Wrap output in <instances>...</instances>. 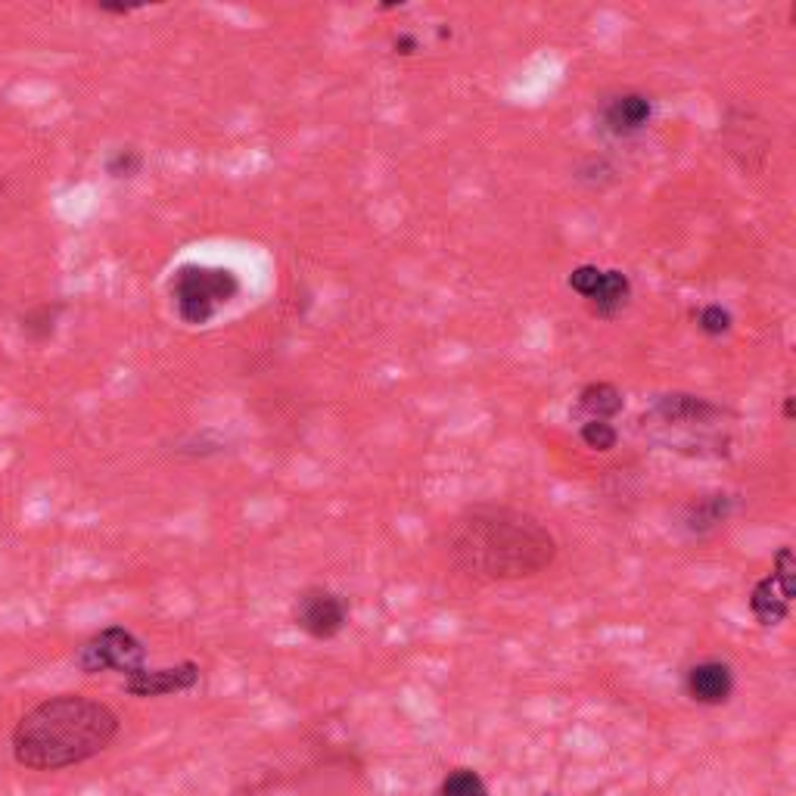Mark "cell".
<instances>
[{"label":"cell","instance_id":"3","mask_svg":"<svg viewBox=\"0 0 796 796\" xmlns=\"http://www.w3.org/2000/svg\"><path fill=\"white\" fill-rule=\"evenodd\" d=\"M240 278L231 268L212 265H181L171 278L175 312L190 327H205L212 317L240 296Z\"/></svg>","mask_w":796,"mask_h":796},{"label":"cell","instance_id":"7","mask_svg":"<svg viewBox=\"0 0 796 796\" xmlns=\"http://www.w3.org/2000/svg\"><path fill=\"white\" fill-rule=\"evenodd\" d=\"M197 685H200V666L193 660L166 669L144 666L125 679V691L131 697H168V694L193 691Z\"/></svg>","mask_w":796,"mask_h":796},{"label":"cell","instance_id":"5","mask_svg":"<svg viewBox=\"0 0 796 796\" xmlns=\"http://www.w3.org/2000/svg\"><path fill=\"white\" fill-rule=\"evenodd\" d=\"M296 626L315 641H330L349 623V604L330 588H309L293 607Z\"/></svg>","mask_w":796,"mask_h":796},{"label":"cell","instance_id":"17","mask_svg":"<svg viewBox=\"0 0 796 796\" xmlns=\"http://www.w3.org/2000/svg\"><path fill=\"white\" fill-rule=\"evenodd\" d=\"M579 439L585 442V448L607 455V451H613L619 445V433H616V426L610 421H585V424L579 426Z\"/></svg>","mask_w":796,"mask_h":796},{"label":"cell","instance_id":"6","mask_svg":"<svg viewBox=\"0 0 796 796\" xmlns=\"http://www.w3.org/2000/svg\"><path fill=\"white\" fill-rule=\"evenodd\" d=\"M650 421L663 429H685V433H697V429H713L722 421V407L706 402L700 395H685V392H669L660 395L657 405L650 407Z\"/></svg>","mask_w":796,"mask_h":796},{"label":"cell","instance_id":"12","mask_svg":"<svg viewBox=\"0 0 796 796\" xmlns=\"http://www.w3.org/2000/svg\"><path fill=\"white\" fill-rule=\"evenodd\" d=\"M728 517H731V498L725 492L700 495V498H694L685 507V526L691 532H697V536L722 526Z\"/></svg>","mask_w":796,"mask_h":796},{"label":"cell","instance_id":"8","mask_svg":"<svg viewBox=\"0 0 796 796\" xmlns=\"http://www.w3.org/2000/svg\"><path fill=\"white\" fill-rule=\"evenodd\" d=\"M653 119V100L641 91H623L610 97L601 110L604 128L616 137H635L648 128Z\"/></svg>","mask_w":796,"mask_h":796},{"label":"cell","instance_id":"11","mask_svg":"<svg viewBox=\"0 0 796 796\" xmlns=\"http://www.w3.org/2000/svg\"><path fill=\"white\" fill-rule=\"evenodd\" d=\"M631 299V280L626 271H619V268H607L604 274H601V283H597V290H594L592 296L585 299L588 302V309H592L594 317H601V321H613V317L619 315L626 305H629Z\"/></svg>","mask_w":796,"mask_h":796},{"label":"cell","instance_id":"10","mask_svg":"<svg viewBox=\"0 0 796 796\" xmlns=\"http://www.w3.org/2000/svg\"><path fill=\"white\" fill-rule=\"evenodd\" d=\"M791 601H794V594L787 592L778 579L769 573L750 592V613L756 616L760 626L772 629V626H781L791 616Z\"/></svg>","mask_w":796,"mask_h":796},{"label":"cell","instance_id":"19","mask_svg":"<svg viewBox=\"0 0 796 796\" xmlns=\"http://www.w3.org/2000/svg\"><path fill=\"white\" fill-rule=\"evenodd\" d=\"M601 274H604V268H597V265H575L573 271H570V278H567V283H570V290L573 293H579L582 299H588L597 290V283H601Z\"/></svg>","mask_w":796,"mask_h":796},{"label":"cell","instance_id":"1","mask_svg":"<svg viewBox=\"0 0 796 796\" xmlns=\"http://www.w3.org/2000/svg\"><path fill=\"white\" fill-rule=\"evenodd\" d=\"M445 554L458 573L477 582H519L554 563L557 538L526 511L477 504L445 526Z\"/></svg>","mask_w":796,"mask_h":796},{"label":"cell","instance_id":"13","mask_svg":"<svg viewBox=\"0 0 796 796\" xmlns=\"http://www.w3.org/2000/svg\"><path fill=\"white\" fill-rule=\"evenodd\" d=\"M626 407V395L613 383H588L579 392V414L585 421H613Z\"/></svg>","mask_w":796,"mask_h":796},{"label":"cell","instance_id":"18","mask_svg":"<svg viewBox=\"0 0 796 796\" xmlns=\"http://www.w3.org/2000/svg\"><path fill=\"white\" fill-rule=\"evenodd\" d=\"M141 168H144V153L137 147H119L106 159V175L112 181H131L141 175Z\"/></svg>","mask_w":796,"mask_h":796},{"label":"cell","instance_id":"21","mask_svg":"<svg viewBox=\"0 0 796 796\" xmlns=\"http://www.w3.org/2000/svg\"><path fill=\"white\" fill-rule=\"evenodd\" d=\"M97 10L100 13H110V16H128L137 7L134 3H97Z\"/></svg>","mask_w":796,"mask_h":796},{"label":"cell","instance_id":"22","mask_svg":"<svg viewBox=\"0 0 796 796\" xmlns=\"http://www.w3.org/2000/svg\"><path fill=\"white\" fill-rule=\"evenodd\" d=\"M794 414H796L794 395H791V392H787V395H784V421H794Z\"/></svg>","mask_w":796,"mask_h":796},{"label":"cell","instance_id":"2","mask_svg":"<svg viewBox=\"0 0 796 796\" xmlns=\"http://www.w3.org/2000/svg\"><path fill=\"white\" fill-rule=\"evenodd\" d=\"M115 709L85 694H56L13 728V760L32 772H59L100 756L119 738Z\"/></svg>","mask_w":796,"mask_h":796},{"label":"cell","instance_id":"20","mask_svg":"<svg viewBox=\"0 0 796 796\" xmlns=\"http://www.w3.org/2000/svg\"><path fill=\"white\" fill-rule=\"evenodd\" d=\"M392 47H395V54L399 56H414L417 51H421V41H417L414 35H399Z\"/></svg>","mask_w":796,"mask_h":796},{"label":"cell","instance_id":"9","mask_svg":"<svg viewBox=\"0 0 796 796\" xmlns=\"http://www.w3.org/2000/svg\"><path fill=\"white\" fill-rule=\"evenodd\" d=\"M685 691L694 704L722 706L735 694V672L722 660H704L694 663L685 675Z\"/></svg>","mask_w":796,"mask_h":796},{"label":"cell","instance_id":"14","mask_svg":"<svg viewBox=\"0 0 796 796\" xmlns=\"http://www.w3.org/2000/svg\"><path fill=\"white\" fill-rule=\"evenodd\" d=\"M63 312V305H51V302H44V305H35L32 312H25V315L19 317L22 321V334L29 336V339H35V343H44V339H51L56 330V317Z\"/></svg>","mask_w":796,"mask_h":796},{"label":"cell","instance_id":"15","mask_svg":"<svg viewBox=\"0 0 796 796\" xmlns=\"http://www.w3.org/2000/svg\"><path fill=\"white\" fill-rule=\"evenodd\" d=\"M694 324H697V330L709 339H719V336L731 334V327H735V315L719 305V302H706L704 309H697L694 312Z\"/></svg>","mask_w":796,"mask_h":796},{"label":"cell","instance_id":"4","mask_svg":"<svg viewBox=\"0 0 796 796\" xmlns=\"http://www.w3.org/2000/svg\"><path fill=\"white\" fill-rule=\"evenodd\" d=\"M75 666L85 675H100V672H119L128 679L131 672L147 666V648L144 641L128 631L125 626H110V629L91 635L78 653H75Z\"/></svg>","mask_w":796,"mask_h":796},{"label":"cell","instance_id":"16","mask_svg":"<svg viewBox=\"0 0 796 796\" xmlns=\"http://www.w3.org/2000/svg\"><path fill=\"white\" fill-rule=\"evenodd\" d=\"M436 796H489V787L480 778V772H473V769H455L439 784V794Z\"/></svg>","mask_w":796,"mask_h":796}]
</instances>
